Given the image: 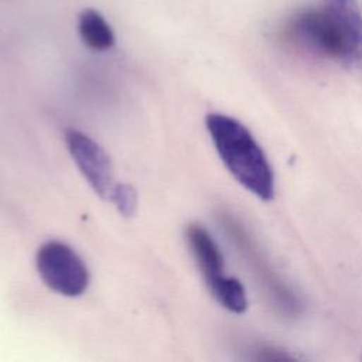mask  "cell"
Returning a JSON list of instances; mask_svg holds the SVG:
<instances>
[{
    "label": "cell",
    "mask_w": 362,
    "mask_h": 362,
    "mask_svg": "<svg viewBox=\"0 0 362 362\" xmlns=\"http://www.w3.org/2000/svg\"><path fill=\"white\" fill-rule=\"evenodd\" d=\"M42 281L65 297L83 294L89 284V272L81 256L66 243L49 240L41 245L35 257Z\"/></svg>",
    "instance_id": "3957f363"
},
{
    "label": "cell",
    "mask_w": 362,
    "mask_h": 362,
    "mask_svg": "<svg viewBox=\"0 0 362 362\" xmlns=\"http://www.w3.org/2000/svg\"><path fill=\"white\" fill-rule=\"evenodd\" d=\"M110 202L123 216H133L137 208V194L129 184L119 182Z\"/></svg>",
    "instance_id": "9c48e42d"
},
{
    "label": "cell",
    "mask_w": 362,
    "mask_h": 362,
    "mask_svg": "<svg viewBox=\"0 0 362 362\" xmlns=\"http://www.w3.org/2000/svg\"><path fill=\"white\" fill-rule=\"evenodd\" d=\"M287 33L307 49L362 75V13L356 0H322L296 14Z\"/></svg>",
    "instance_id": "6da1fadb"
},
{
    "label": "cell",
    "mask_w": 362,
    "mask_h": 362,
    "mask_svg": "<svg viewBox=\"0 0 362 362\" xmlns=\"http://www.w3.org/2000/svg\"><path fill=\"white\" fill-rule=\"evenodd\" d=\"M215 300L226 310L240 314L247 307V298L243 286L235 277L225 276L211 287H208Z\"/></svg>",
    "instance_id": "ba28073f"
},
{
    "label": "cell",
    "mask_w": 362,
    "mask_h": 362,
    "mask_svg": "<svg viewBox=\"0 0 362 362\" xmlns=\"http://www.w3.org/2000/svg\"><path fill=\"white\" fill-rule=\"evenodd\" d=\"M209 137L223 165L247 191L263 201L274 195V175L252 133L236 119L211 113L205 119Z\"/></svg>",
    "instance_id": "7a4b0ae2"
},
{
    "label": "cell",
    "mask_w": 362,
    "mask_h": 362,
    "mask_svg": "<svg viewBox=\"0 0 362 362\" xmlns=\"http://www.w3.org/2000/svg\"><path fill=\"white\" fill-rule=\"evenodd\" d=\"M185 239L208 287L225 277L222 253L205 228L197 223L188 225Z\"/></svg>",
    "instance_id": "8992f818"
},
{
    "label": "cell",
    "mask_w": 362,
    "mask_h": 362,
    "mask_svg": "<svg viewBox=\"0 0 362 362\" xmlns=\"http://www.w3.org/2000/svg\"><path fill=\"white\" fill-rule=\"evenodd\" d=\"M78 31L83 44L90 49L106 51L115 44L110 25L96 10L86 8L79 14Z\"/></svg>",
    "instance_id": "52a82bcc"
},
{
    "label": "cell",
    "mask_w": 362,
    "mask_h": 362,
    "mask_svg": "<svg viewBox=\"0 0 362 362\" xmlns=\"http://www.w3.org/2000/svg\"><path fill=\"white\" fill-rule=\"evenodd\" d=\"M230 226L235 230L236 240L245 247L250 262L253 263L256 273L259 276V280H262V284L266 290V294L274 304V307L286 314V315H296L301 305L296 294L288 288V286L279 277V274L270 267V263L267 259L263 257L262 252L256 247V245L252 242L250 236L236 223H230Z\"/></svg>",
    "instance_id": "5b68a950"
},
{
    "label": "cell",
    "mask_w": 362,
    "mask_h": 362,
    "mask_svg": "<svg viewBox=\"0 0 362 362\" xmlns=\"http://www.w3.org/2000/svg\"><path fill=\"white\" fill-rule=\"evenodd\" d=\"M65 143L92 189L103 199L110 201L119 182L115 181L113 167L105 150L88 134L75 129L65 132Z\"/></svg>",
    "instance_id": "277c9868"
},
{
    "label": "cell",
    "mask_w": 362,
    "mask_h": 362,
    "mask_svg": "<svg viewBox=\"0 0 362 362\" xmlns=\"http://www.w3.org/2000/svg\"><path fill=\"white\" fill-rule=\"evenodd\" d=\"M256 358L263 359V361H287V359H291L290 355L284 354L280 349H274V348H262V349H259V354H257Z\"/></svg>",
    "instance_id": "30bf717a"
}]
</instances>
